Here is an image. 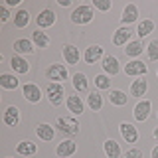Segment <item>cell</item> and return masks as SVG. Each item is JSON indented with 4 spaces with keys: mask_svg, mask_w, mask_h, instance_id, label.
I'll return each instance as SVG.
<instances>
[{
    "mask_svg": "<svg viewBox=\"0 0 158 158\" xmlns=\"http://www.w3.org/2000/svg\"><path fill=\"white\" fill-rule=\"evenodd\" d=\"M59 6H69V0H59Z\"/></svg>",
    "mask_w": 158,
    "mask_h": 158,
    "instance_id": "obj_37",
    "label": "cell"
},
{
    "mask_svg": "<svg viewBox=\"0 0 158 158\" xmlns=\"http://www.w3.org/2000/svg\"><path fill=\"white\" fill-rule=\"evenodd\" d=\"M67 109L73 115H81L83 113V101L79 99V95H69L67 97Z\"/></svg>",
    "mask_w": 158,
    "mask_h": 158,
    "instance_id": "obj_14",
    "label": "cell"
},
{
    "mask_svg": "<svg viewBox=\"0 0 158 158\" xmlns=\"http://www.w3.org/2000/svg\"><path fill=\"white\" fill-rule=\"evenodd\" d=\"M128 40H131V30H128V28H118L115 32L113 44H115V46H125Z\"/></svg>",
    "mask_w": 158,
    "mask_h": 158,
    "instance_id": "obj_18",
    "label": "cell"
},
{
    "mask_svg": "<svg viewBox=\"0 0 158 158\" xmlns=\"http://www.w3.org/2000/svg\"><path fill=\"white\" fill-rule=\"evenodd\" d=\"M136 18H138V10H136V6H135V4H127L125 10H123V16H121L123 24H132Z\"/></svg>",
    "mask_w": 158,
    "mask_h": 158,
    "instance_id": "obj_12",
    "label": "cell"
},
{
    "mask_svg": "<svg viewBox=\"0 0 158 158\" xmlns=\"http://www.w3.org/2000/svg\"><path fill=\"white\" fill-rule=\"evenodd\" d=\"M152 28H154V22H152V20H142V22L138 24L136 32H138V36L142 38V36H148V34L152 32Z\"/></svg>",
    "mask_w": 158,
    "mask_h": 158,
    "instance_id": "obj_31",
    "label": "cell"
},
{
    "mask_svg": "<svg viewBox=\"0 0 158 158\" xmlns=\"http://www.w3.org/2000/svg\"><path fill=\"white\" fill-rule=\"evenodd\" d=\"M63 95H65V89L61 83H49L48 85V99L52 101V105H61Z\"/></svg>",
    "mask_w": 158,
    "mask_h": 158,
    "instance_id": "obj_2",
    "label": "cell"
},
{
    "mask_svg": "<svg viewBox=\"0 0 158 158\" xmlns=\"http://www.w3.org/2000/svg\"><path fill=\"white\" fill-rule=\"evenodd\" d=\"M73 87H75V91H85L87 89L85 73H75V75H73Z\"/></svg>",
    "mask_w": 158,
    "mask_h": 158,
    "instance_id": "obj_28",
    "label": "cell"
},
{
    "mask_svg": "<svg viewBox=\"0 0 158 158\" xmlns=\"http://www.w3.org/2000/svg\"><path fill=\"white\" fill-rule=\"evenodd\" d=\"M36 150H38V146L34 144V142H30V140H22L16 146V152L22 154V156H32V154H36Z\"/></svg>",
    "mask_w": 158,
    "mask_h": 158,
    "instance_id": "obj_16",
    "label": "cell"
},
{
    "mask_svg": "<svg viewBox=\"0 0 158 158\" xmlns=\"http://www.w3.org/2000/svg\"><path fill=\"white\" fill-rule=\"evenodd\" d=\"M150 115V101H140L135 107V118L136 121H146Z\"/></svg>",
    "mask_w": 158,
    "mask_h": 158,
    "instance_id": "obj_11",
    "label": "cell"
},
{
    "mask_svg": "<svg viewBox=\"0 0 158 158\" xmlns=\"http://www.w3.org/2000/svg\"><path fill=\"white\" fill-rule=\"evenodd\" d=\"M63 57H65V61L69 65H75L79 61V57H81V53H79V48L71 46V44H67V46H63Z\"/></svg>",
    "mask_w": 158,
    "mask_h": 158,
    "instance_id": "obj_7",
    "label": "cell"
},
{
    "mask_svg": "<svg viewBox=\"0 0 158 158\" xmlns=\"http://www.w3.org/2000/svg\"><path fill=\"white\" fill-rule=\"evenodd\" d=\"M75 142L73 140H63V142H59L57 148H56V152H57V156L59 158H67V156H71L73 152H75Z\"/></svg>",
    "mask_w": 158,
    "mask_h": 158,
    "instance_id": "obj_10",
    "label": "cell"
},
{
    "mask_svg": "<svg viewBox=\"0 0 158 158\" xmlns=\"http://www.w3.org/2000/svg\"><path fill=\"white\" fill-rule=\"evenodd\" d=\"M148 57L158 59V40H152V42L148 44Z\"/></svg>",
    "mask_w": 158,
    "mask_h": 158,
    "instance_id": "obj_33",
    "label": "cell"
},
{
    "mask_svg": "<svg viewBox=\"0 0 158 158\" xmlns=\"http://www.w3.org/2000/svg\"><path fill=\"white\" fill-rule=\"evenodd\" d=\"M152 158H158V146L154 148V150H152Z\"/></svg>",
    "mask_w": 158,
    "mask_h": 158,
    "instance_id": "obj_38",
    "label": "cell"
},
{
    "mask_svg": "<svg viewBox=\"0 0 158 158\" xmlns=\"http://www.w3.org/2000/svg\"><path fill=\"white\" fill-rule=\"evenodd\" d=\"M105 154L107 158H118L121 156V148L115 140H105Z\"/></svg>",
    "mask_w": 158,
    "mask_h": 158,
    "instance_id": "obj_24",
    "label": "cell"
},
{
    "mask_svg": "<svg viewBox=\"0 0 158 158\" xmlns=\"http://www.w3.org/2000/svg\"><path fill=\"white\" fill-rule=\"evenodd\" d=\"M121 135H123V138H125L127 142H131V144L138 140V132L131 123H121Z\"/></svg>",
    "mask_w": 158,
    "mask_h": 158,
    "instance_id": "obj_8",
    "label": "cell"
},
{
    "mask_svg": "<svg viewBox=\"0 0 158 158\" xmlns=\"http://www.w3.org/2000/svg\"><path fill=\"white\" fill-rule=\"evenodd\" d=\"M28 20H30V16H28L26 10H18V12H16V18H14V26H16V28H26Z\"/></svg>",
    "mask_w": 158,
    "mask_h": 158,
    "instance_id": "obj_30",
    "label": "cell"
},
{
    "mask_svg": "<svg viewBox=\"0 0 158 158\" xmlns=\"http://www.w3.org/2000/svg\"><path fill=\"white\" fill-rule=\"evenodd\" d=\"M103 69H105L107 73H111V75H117V73H118V61H117V57L105 56V57H103Z\"/></svg>",
    "mask_w": 158,
    "mask_h": 158,
    "instance_id": "obj_17",
    "label": "cell"
},
{
    "mask_svg": "<svg viewBox=\"0 0 158 158\" xmlns=\"http://www.w3.org/2000/svg\"><path fill=\"white\" fill-rule=\"evenodd\" d=\"M57 127H59V131L65 132V135H77V132H79V123L75 121V118L59 117L57 118Z\"/></svg>",
    "mask_w": 158,
    "mask_h": 158,
    "instance_id": "obj_4",
    "label": "cell"
},
{
    "mask_svg": "<svg viewBox=\"0 0 158 158\" xmlns=\"http://www.w3.org/2000/svg\"><path fill=\"white\" fill-rule=\"evenodd\" d=\"M154 136H156V140H158V127L154 128Z\"/></svg>",
    "mask_w": 158,
    "mask_h": 158,
    "instance_id": "obj_39",
    "label": "cell"
},
{
    "mask_svg": "<svg viewBox=\"0 0 158 158\" xmlns=\"http://www.w3.org/2000/svg\"><path fill=\"white\" fill-rule=\"evenodd\" d=\"M10 65H12V69L16 73H28V69H30V65H28V61L26 59H22V57H18V56H14L12 57V61H10Z\"/></svg>",
    "mask_w": 158,
    "mask_h": 158,
    "instance_id": "obj_21",
    "label": "cell"
},
{
    "mask_svg": "<svg viewBox=\"0 0 158 158\" xmlns=\"http://www.w3.org/2000/svg\"><path fill=\"white\" fill-rule=\"evenodd\" d=\"M146 87H148L146 79H135V81H132V85H131V95H135V97L144 95V93H146Z\"/></svg>",
    "mask_w": 158,
    "mask_h": 158,
    "instance_id": "obj_20",
    "label": "cell"
},
{
    "mask_svg": "<svg viewBox=\"0 0 158 158\" xmlns=\"http://www.w3.org/2000/svg\"><path fill=\"white\" fill-rule=\"evenodd\" d=\"M18 121H20L18 107H8L6 111H4V123H6L8 127H14V125H18Z\"/></svg>",
    "mask_w": 158,
    "mask_h": 158,
    "instance_id": "obj_13",
    "label": "cell"
},
{
    "mask_svg": "<svg viewBox=\"0 0 158 158\" xmlns=\"http://www.w3.org/2000/svg\"><path fill=\"white\" fill-rule=\"evenodd\" d=\"M32 42L30 40H16L14 42V52L16 53H32Z\"/></svg>",
    "mask_w": 158,
    "mask_h": 158,
    "instance_id": "obj_23",
    "label": "cell"
},
{
    "mask_svg": "<svg viewBox=\"0 0 158 158\" xmlns=\"http://www.w3.org/2000/svg\"><path fill=\"white\" fill-rule=\"evenodd\" d=\"M93 6H95L97 10H109L111 8V0H93Z\"/></svg>",
    "mask_w": 158,
    "mask_h": 158,
    "instance_id": "obj_34",
    "label": "cell"
},
{
    "mask_svg": "<svg viewBox=\"0 0 158 158\" xmlns=\"http://www.w3.org/2000/svg\"><path fill=\"white\" fill-rule=\"evenodd\" d=\"M36 22H38L40 28H49V26H53V22H56V14H53V10H42L40 16L36 18Z\"/></svg>",
    "mask_w": 158,
    "mask_h": 158,
    "instance_id": "obj_9",
    "label": "cell"
},
{
    "mask_svg": "<svg viewBox=\"0 0 158 158\" xmlns=\"http://www.w3.org/2000/svg\"><path fill=\"white\" fill-rule=\"evenodd\" d=\"M142 48H144V46H142V42H131L125 48V53H127V56H131V57L140 56V53H142Z\"/></svg>",
    "mask_w": 158,
    "mask_h": 158,
    "instance_id": "obj_27",
    "label": "cell"
},
{
    "mask_svg": "<svg viewBox=\"0 0 158 158\" xmlns=\"http://www.w3.org/2000/svg\"><path fill=\"white\" fill-rule=\"evenodd\" d=\"M125 158H142V152L138 148H132V150H128L125 154Z\"/></svg>",
    "mask_w": 158,
    "mask_h": 158,
    "instance_id": "obj_35",
    "label": "cell"
},
{
    "mask_svg": "<svg viewBox=\"0 0 158 158\" xmlns=\"http://www.w3.org/2000/svg\"><path fill=\"white\" fill-rule=\"evenodd\" d=\"M93 20V8L87 6V4H81V6H77L75 10L71 12V22L73 24H89Z\"/></svg>",
    "mask_w": 158,
    "mask_h": 158,
    "instance_id": "obj_1",
    "label": "cell"
},
{
    "mask_svg": "<svg viewBox=\"0 0 158 158\" xmlns=\"http://www.w3.org/2000/svg\"><path fill=\"white\" fill-rule=\"evenodd\" d=\"M95 85L99 89H109V87H111V79H109L107 75H97L95 77Z\"/></svg>",
    "mask_w": 158,
    "mask_h": 158,
    "instance_id": "obj_32",
    "label": "cell"
},
{
    "mask_svg": "<svg viewBox=\"0 0 158 158\" xmlns=\"http://www.w3.org/2000/svg\"><path fill=\"white\" fill-rule=\"evenodd\" d=\"M146 71H148L146 63L138 61V59H135V61H131V63H127V67H125V73H127V75H140V77H142Z\"/></svg>",
    "mask_w": 158,
    "mask_h": 158,
    "instance_id": "obj_5",
    "label": "cell"
},
{
    "mask_svg": "<svg viewBox=\"0 0 158 158\" xmlns=\"http://www.w3.org/2000/svg\"><path fill=\"white\" fill-rule=\"evenodd\" d=\"M36 135L42 138V140H52L53 138V135H56V132H53V128L49 127V125H46V123H42V125H38L36 127Z\"/></svg>",
    "mask_w": 158,
    "mask_h": 158,
    "instance_id": "obj_19",
    "label": "cell"
},
{
    "mask_svg": "<svg viewBox=\"0 0 158 158\" xmlns=\"http://www.w3.org/2000/svg\"><path fill=\"white\" fill-rule=\"evenodd\" d=\"M8 18H10V14H8V8H6V6H2V8H0V20H2V22H6Z\"/></svg>",
    "mask_w": 158,
    "mask_h": 158,
    "instance_id": "obj_36",
    "label": "cell"
},
{
    "mask_svg": "<svg viewBox=\"0 0 158 158\" xmlns=\"http://www.w3.org/2000/svg\"><path fill=\"white\" fill-rule=\"evenodd\" d=\"M87 103H89V107H91L93 111H99V109L103 107V99H101V95H99L97 91H91V93H89Z\"/></svg>",
    "mask_w": 158,
    "mask_h": 158,
    "instance_id": "obj_26",
    "label": "cell"
},
{
    "mask_svg": "<svg viewBox=\"0 0 158 158\" xmlns=\"http://www.w3.org/2000/svg\"><path fill=\"white\" fill-rule=\"evenodd\" d=\"M101 56H103V48L101 46H89L83 57H85L87 63H95L97 59H101Z\"/></svg>",
    "mask_w": 158,
    "mask_h": 158,
    "instance_id": "obj_15",
    "label": "cell"
},
{
    "mask_svg": "<svg viewBox=\"0 0 158 158\" xmlns=\"http://www.w3.org/2000/svg\"><path fill=\"white\" fill-rule=\"evenodd\" d=\"M67 77V69L61 63H52L48 67V79H52V83H61Z\"/></svg>",
    "mask_w": 158,
    "mask_h": 158,
    "instance_id": "obj_3",
    "label": "cell"
},
{
    "mask_svg": "<svg viewBox=\"0 0 158 158\" xmlns=\"http://www.w3.org/2000/svg\"><path fill=\"white\" fill-rule=\"evenodd\" d=\"M32 40H34V44H36L38 48H48V46H49V38H48V34H44L42 30H36V32L32 34Z\"/></svg>",
    "mask_w": 158,
    "mask_h": 158,
    "instance_id": "obj_25",
    "label": "cell"
},
{
    "mask_svg": "<svg viewBox=\"0 0 158 158\" xmlns=\"http://www.w3.org/2000/svg\"><path fill=\"white\" fill-rule=\"evenodd\" d=\"M0 85H2L4 89H16L18 87V79L14 75H0Z\"/></svg>",
    "mask_w": 158,
    "mask_h": 158,
    "instance_id": "obj_29",
    "label": "cell"
},
{
    "mask_svg": "<svg viewBox=\"0 0 158 158\" xmlns=\"http://www.w3.org/2000/svg\"><path fill=\"white\" fill-rule=\"evenodd\" d=\"M109 101L113 103V105H117V107H123V105H127V95L123 91H118V89H113L111 93H109Z\"/></svg>",
    "mask_w": 158,
    "mask_h": 158,
    "instance_id": "obj_22",
    "label": "cell"
},
{
    "mask_svg": "<svg viewBox=\"0 0 158 158\" xmlns=\"http://www.w3.org/2000/svg\"><path fill=\"white\" fill-rule=\"evenodd\" d=\"M22 91H24V97H26L30 103H38L40 99H42V91H40V87L34 85V83H26Z\"/></svg>",
    "mask_w": 158,
    "mask_h": 158,
    "instance_id": "obj_6",
    "label": "cell"
}]
</instances>
